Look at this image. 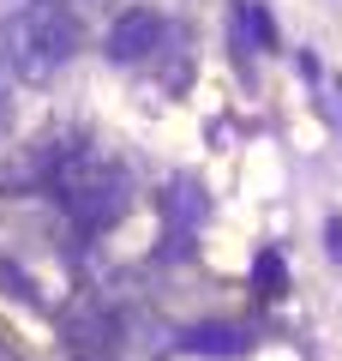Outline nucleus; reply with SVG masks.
<instances>
[{
    "instance_id": "obj_1",
    "label": "nucleus",
    "mask_w": 342,
    "mask_h": 361,
    "mask_svg": "<svg viewBox=\"0 0 342 361\" xmlns=\"http://www.w3.org/2000/svg\"><path fill=\"white\" fill-rule=\"evenodd\" d=\"M78 42H84V30H78V18L66 13L61 0H13V6H6L0 54H6V66H13L18 78H30V85L61 78L66 66L78 61Z\"/></svg>"
},
{
    "instance_id": "obj_2",
    "label": "nucleus",
    "mask_w": 342,
    "mask_h": 361,
    "mask_svg": "<svg viewBox=\"0 0 342 361\" xmlns=\"http://www.w3.org/2000/svg\"><path fill=\"white\" fill-rule=\"evenodd\" d=\"M49 193L61 199V211L72 217V229L102 235V229H114V223L127 217V205H132V175H127L120 157L78 145V151L61 157V175H54Z\"/></svg>"
},
{
    "instance_id": "obj_3",
    "label": "nucleus",
    "mask_w": 342,
    "mask_h": 361,
    "mask_svg": "<svg viewBox=\"0 0 342 361\" xmlns=\"http://www.w3.org/2000/svg\"><path fill=\"white\" fill-rule=\"evenodd\" d=\"M175 42V25H168L156 6H127V13H114V25L102 30V54L114 66H144Z\"/></svg>"
},
{
    "instance_id": "obj_4",
    "label": "nucleus",
    "mask_w": 342,
    "mask_h": 361,
    "mask_svg": "<svg viewBox=\"0 0 342 361\" xmlns=\"http://www.w3.org/2000/svg\"><path fill=\"white\" fill-rule=\"evenodd\" d=\"M186 349H198V355H246V337L234 325H204V331L186 337Z\"/></svg>"
},
{
    "instance_id": "obj_5",
    "label": "nucleus",
    "mask_w": 342,
    "mask_h": 361,
    "mask_svg": "<svg viewBox=\"0 0 342 361\" xmlns=\"http://www.w3.org/2000/svg\"><path fill=\"white\" fill-rule=\"evenodd\" d=\"M246 25H253V37L265 42V49H277V25H270V13H265V6H258V0H253V6H246Z\"/></svg>"
},
{
    "instance_id": "obj_6",
    "label": "nucleus",
    "mask_w": 342,
    "mask_h": 361,
    "mask_svg": "<svg viewBox=\"0 0 342 361\" xmlns=\"http://www.w3.org/2000/svg\"><path fill=\"white\" fill-rule=\"evenodd\" d=\"M258 277L270 283L265 295H277V289H282V259H277V253H265V259H258Z\"/></svg>"
},
{
    "instance_id": "obj_7",
    "label": "nucleus",
    "mask_w": 342,
    "mask_h": 361,
    "mask_svg": "<svg viewBox=\"0 0 342 361\" xmlns=\"http://www.w3.org/2000/svg\"><path fill=\"white\" fill-rule=\"evenodd\" d=\"M324 241H330V259L342 265V217H330V223H324Z\"/></svg>"
},
{
    "instance_id": "obj_8",
    "label": "nucleus",
    "mask_w": 342,
    "mask_h": 361,
    "mask_svg": "<svg viewBox=\"0 0 342 361\" xmlns=\"http://www.w3.org/2000/svg\"><path fill=\"white\" fill-rule=\"evenodd\" d=\"M6 109H13V103H6V78H0V127H6Z\"/></svg>"
},
{
    "instance_id": "obj_9",
    "label": "nucleus",
    "mask_w": 342,
    "mask_h": 361,
    "mask_svg": "<svg viewBox=\"0 0 342 361\" xmlns=\"http://www.w3.org/2000/svg\"><path fill=\"white\" fill-rule=\"evenodd\" d=\"M336 97H342V85H336Z\"/></svg>"
}]
</instances>
